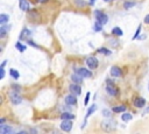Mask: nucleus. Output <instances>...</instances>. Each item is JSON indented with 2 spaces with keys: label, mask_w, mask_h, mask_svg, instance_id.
Masks as SVG:
<instances>
[{
  "label": "nucleus",
  "mask_w": 149,
  "mask_h": 134,
  "mask_svg": "<svg viewBox=\"0 0 149 134\" xmlns=\"http://www.w3.org/2000/svg\"><path fill=\"white\" fill-rule=\"evenodd\" d=\"M101 128L106 132H112L116 128V122L114 120H111V119H107V120H104L101 122Z\"/></svg>",
  "instance_id": "obj_1"
},
{
  "label": "nucleus",
  "mask_w": 149,
  "mask_h": 134,
  "mask_svg": "<svg viewBox=\"0 0 149 134\" xmlns=\"http://www.w3.org/2000/svg\"><path fill=\"white\" fill-rule=\"evenodd\" d=\"M8 97H9V100L12 101L13 105H19V104L22 101V97L19 94L17 91H14V90L10 91L9 94H8Z\"/></svg>",
  "instance_id": "obj_2"
},
{
  "label": "nucleus",
  "mask_w": 149,
  "mask_h": 134,
  "mask_svg": "<svg viewBox=\"0 0 149 134\" xmlns=\"http://www.w3.org/2000/svg\"><path fill=\"white\" fill-rule=\"evenodd\" d=\"M94 16H95V20H97V21H99L102 26H104V24H106V23H107V21H108V16H107L106 14L101 13L99 9L94 10Z\"/></svg>",
  "instance_id": "obj_3"
},
{
  "label": "nucleus",
  "mask_w": 149,
  "mask_h": 134,
  "mask_svg": "<svg viewBox=\"0 0 149 134\" xmlns=\"http://www.w3.org/2000/svg\"><path fill=\"white\" fill-rule=\"evenodd\" d=\"M86 64H87V66H88V69H91V70H93V69H97L98 68V65H99V62H98V59L95 58V57H87V59H86Z\"/></svg>",
  "instance_id": "obj_4"
},
{
  "label": "nucleus",
  "mask_w": 149,
  "mask_h": 134,
  "mask_svg": "<svg viewBox=\"0 0 149 134\" xmlns=\"http://www.w3.org/2000/svg\"><path fill=\"white\" fill-rule=\"evenodd\" d=\"M106 91H107V93H108L109 96H112V97H116V96L119 94V91H118V89L114 86V84H107V85H106Z\"/></svg>",
  "instance_id": "obj_5"
},
{
  "label": "nucleus",
  "mask_w": 149,
  "mask_h": 134,
  "mask_svg": "<svg viewBox=\"0 0 149 134\" xmlns=\"http://www.w3.org/2000/svg\"><path fill=\"white\" fill-rule=\"evenodd\" d=\"M61 129L64 131V132H70L72 129V121L68 120V119L63 120L62 124H61Z\"/></svg>",
  "instance_id": "obj_6"
},
{
  "label": "nucleus",
  "mask_w": 149,
  "mask_h": 134,
  "mask_svg": "<svg viewBox=\"0 0 149 134\" xmlns=\"http://www.w3.org/2000/svg\"><path fill=\"white\" fill-rule=\"evenodd\" d=\"M79 85H80V84H76V83L71 84V85L69 86V90H70V92H71L72 94L79 96V94L81 93V87H80Z\"/></svg>",
  "instance_id": "obj_7"
},
{
  "label": "nucleus",
  "mask_w": 149,
  "mask_h": 134,
  "mask_svg": "<svg viewBox=\"0 0 149 134\" xmlns=\"http://www.w3.org/2000/svg\"><path fill=\"white\" fill-rule=\"evenodd\" d=\"M77 73H79L83 78H90L92 76V72L88 70V69H85V68H79L77 69Z\"/></svg>",
  "instance_id": "obj_8"
},
{
  "label": "nucleus",
  "mask_w": 149,
  "mask_h": 134,
  "mask_svg": "<svg viewBox=\"0 0 149 134\" xmlns=\"http://www.w3.org/2000/svg\"><path fill=\"white\" fill-rule=\"evenodd\" d=\"M65 103L68 104V105H76L77 104V97H76V94H69V96H66L65 97Z\"/></svg>",
  "instance_id": "obj_9"
},
{
  "label": "nucleus",
  "mask_w": 149,
  "mask_h": 134,
  "mask_svg": "<svg viewBox=\"0 0 149 134\" xmlns=\"http://www.w3.org/2000/svg\"><path fill=\"white\" fill-rule=\"evenodd\" d=\"M109 72H111V75H112L113 77H121V75H122V72H121V69H120L119 66H116V65L112 66Z\"/></svg>",
  "instance_id": "obj_10"
},
{
  "label": "nucleus",
  "mask_w": 149,
  "mask_h": 134,
  "mask_svg": "<svg viewBox=\"0 0 149 134\" xmlns=\"http://www.w3.org/2000/svg\"><path fill=\"white\" fill-rule=\"evenodd\" d=\"M9 30H10V24H2L0 27V37H5Z\"/></svg>",
  "instance_id": "obj_11"
},
{
  "label": "nucleus",
  "mask_w": 149,
  "mask_h": 134,
  "mask_svg": "<svg viewBox=\"0 0 149 134\" xmlns=\"http://www.w3.org/2000/svg\"><path fill=\"white\" fill-rule=\"evenodd\" d=\"M144 105H146V100L141 97H139L134 100V106L137 107V108H142V107H144Z\"/></svg>",
  "instance_id": "obj_12"
},
{
  "label": "nucleus",
  "mask_w": 149,
  "mask_h": 134,
  "mask_svg": "<svg viewBox=\"0 0 149 134\" xmlns=\"http://www.w3.org/2000/svg\"><path fill=\"white\" fill-rule=\"evenodd\" d=\"M19 6H20L21 10L27 12L29 9V1L28 0H19Z\"/></svg>",
  "instance_id": "obj_13"
},
{
  "label": "nucleus",
  "mask_w": 149,
  "mask_h": 134,
  "mask_svg": "<svg viewBox=\"0 0 149 134\" xmlns=\"http://www.w3.org/2000/svg\"><path fill=\"white\" fill-rule=\"evenodd\" d=\"M71 80L73 82V83H76V84H81L83 83V77L79 75V73H73L72 76H71Z\"/></svg>",
  "instance_id": "obj_14"
},
{
  "label": "nucleus",
  "mask_w": 149,
  "mask_h": 134,
  "mask_svg": "<svg viewBox=\"0 0 149 134\" xmlns=\"http://www.w3.org/2000/svg\"><path fill=\"white\" fill-rule=\"evenodd\" d=\"M12 132H13V129H12L9 126H7V125L2 124V125L0 126V133H1V134H9V133H12Z\"/></svg>",
  "instance_id": "obj_15"
},
{
  "label": "nucleus",
  "mask_w": 149,
  "mask_h": 134,
  "mask_svg": "<svg viewBox=\"0 0 149 134\" xmlns=\"http://www.w3.org/2000/svg\"><path fill=\"white\" fill-rule=\"evenodd\" d=\"M61 119H62V120H65V119L72 120V119H74V115H73L72 113H70V112H63L62 115H61Z\"/></svg>",
  "instance_id": "obj_16"
},
{
  "label": "nucleus",
  "mask_w": 149,
  "mask_h": 134,
  "mask_svg": "<svg viewBox=\"0 0 149 134\" xmlns=\"http://www.w3.org/2000/svg\"><path fill=\"white\" fill-rule=\"evenodd\" d=\"M95 111H97V105H94V104H93V105H92V106H91V107L87 110V112H86V115H85V120H86L88 117H91V114H93Z\"/></svg>",
  "instance_id": "obj_17"
},
{
  "label": "nucleus",
  "mask_w": 149,
  "mask_h": 134,
  "mask_svg": "<svg viewBox=\"0 0 149 134\" xmlns=\"http://www.w3.org/2000/svg\"><path fill=\"white\" fill-rule=\"evenodd\" d=\"M112 111H113L114 113H123V112L126 111V106H123V105L115 106V107H113V108H112Z\"/></svg>",
  "instance_id": "obj_18"
},
{
  "label": "nucleus",
  "mask_w": 149,
  "mask_h": 134,
  "mask_svg": "<svg viewBox=\"0 0 149 134\" xmlns=\"http://www.w3.org/2000/svg\"><path fill=\"white\" fill-rule=\"evenodd\" d=\"M8 21H9V16H8L7 14L2 13V14L0 15V23H1V24H6Z\"/></svg>",
  "instance_id": "obj_19"
},
{
  "label": "nucleus",
  "mask_w": 149,
  "mask_h": 134,
  "mask_svg": "<svg viewBox=\"0 0 149 134\" xmlns=\"http://www.w3.org/2000/svg\"><path fill=\"white\" fill-rule=\"evenodd\" d=\"M9 75H10V77L14 78V79H19V78H20V73H19V71H16L15 69H10V70H9Z\"/></svg>",
  "instance_id": "obj_20"
},
{
  "label": "nucleus",
  "mask_w": 149,
  "mask_h": 134,
  "mask_svg": "<svg viewBox=\"0 0 149 134\" xmlns=\"http://www.w3.org/2000/svg\"><path fill=\"white\" fill-rule=\"evenodd\" d=\"M112 34H114V35H118V36H122L123 31H122V29H121L120 27H114V28L112 29Z\"/></svg>",
  "instance_id": "obj_21"
},
{
  "label": "nucleus",
  "mask_w": 149,
  "mask_h": 134,
  "mask_svg": "<svg viewBox=\"0 0 149 134\" xmlns=\"http://www.w3.org/2000/svg\"><path fill=\"white\" fill-rule=\"evenodd\" d=\"M134 6H135V2H134L133 0H128V1H126V2L123 3V7H125L126 9H129V8L134 7Z\"/></svg>",
  "instance_id": "obj_22"
},
{
  "label": "nucleus",
  "mask_w": 149,
  "mask_h": 134,
  "mask_svg": "<svg viewBox=\"0 0 149 134\" xmlns=\"http://www.w3.org/2000/svg\"><path fill=\"white\" fill-rule=\"evenodd\" d=\"M15 47H16V49H19V51H20V52H23V51L27 49V47H26V45H23V44H22L20 41H19V42H16Z\"/></svg>",
  "instance_id": "obj_23"
},
{
  "label": "nucleus",
  "mask_w": 149,
  "mask_h": 134,
  "mask_svg": "<svg viewBox=\"0 0 149 134\" xmlns=\"http://www.w3.org/2000/svg\"><path fill=\"white\" fill-rule=\"evenodd\" d=\"M132 118H133V115L130 114V113H122V115H121V119L123 120V121H129V120H132Z\"/></svg>",
  "instance_id": "obj_24"
},
{
  "label": "nucleus",
  "mask_w": 149,
  "mask_h": 134,
  "mask_svg": "<svg viewBox=\"0 0 149 134\" xmlns=\"http://www.w3.org/2000/svg\"><path fill=\"white\" fill-rule=\"evenodd\" d=\"M101 28H102V24H101L99 21H97V20H95L94 26H93V29H94L95 31H100V30H101Z\"/></svg>",
  "instance_id": "obj_25"
},
{
  "label": "nucleus",
  "mask_w": 149,
  "mask_h": 134,
  "mask_svg": "<svg viewBox=\"0 0 149 134\" xmlns=\"http://www.w3.org/2000/svg\"><path fill=\"white\" fill-rule=\"evenodd\" d=\"M113 112V111H112ZM112 112L109 111V110H107V108H104L102 111H101V114L104 115V117H106V118H109L111 115H112Z\"/></svg>",
  "instance_id": "obj_26"
},
{
  "label": "nucleus",
  "mask_w": 149,
  "mask_h": 134,
  "mask_svg": "<svg viewBox=\"0 0 149 134\" xmlns=\"http://www.w3.org/2000/svg\"><path fill=\"white\" fill-rule=\"evenodd\" d=\"M98 51H99L100 54H104V55H107V56L112 54V51H111V50H108V49H106V48H100Z\"/></svg>",
  "instance_id": "obj_27"
},
{
  "label": "nucleus",
  "mask_w": 149,
  "mask_h": 134,
  "mask_svg": "<svg viewBox=\"0 0 149 134\" xmlns=\"http://www.w3.org/2000/svg\"><path fill=\"white\" fill-rule=\"evenodd\" d=\"M141 29H142V26H141V24H139V26H137V28H136L135 35L133 36V40H135V38H137V37H139V35H140V33H141Z\"/></svg>",
  "instance_id": "obj_28"
},
{
  "label": "nucleus",
  "mask_w": 149,
  "mask_h": 134,
  "mask_svg": "<svg viewBox=\"0 0 149 134\" xmlns=\"http://www.w3.org/2000/svg\"><path fill=\"white\" fill-rule=\"evenodd\" d=\"M74 2H76L77 6H79V7H84V6L86 5V2H85L84 0H74Z\"/></svg>",
  "instance_id": "obj_29"
},
{
  "label": "nucleus",
  "mask_w": 149,
  "mask_h": 134,
  "mask_svg": "<svg viewBox=\"0 0 149 134\" xmlns=\"http://www.w3.org/2000/svg\"><path fill=\"white\" fill-rule=\"evenodd\" d=\"M90 94H91L90 92H87V93H86V97H85V101H84V105H85V106H86V105H87V103H88V99H90Z\"/></svg>",
  "instance_id": "obj_30"
},
{
  "label": "nucleus",
  "mask_w": 149,
  "mask_h": 134,
  "mask_svg": "<svg viewBox=\"0 0 149 134\" xmlns=\"http://www.w3.org/2000/svg\"><path fill=\"white\" fill-rule=\"evenodd\" d=\"M0 71H1V76H0V79H2L5 77V69L3 68H0Z\"/></svg>",
  "instance_id": "obj_31"
},
{
  "label": "nucleus",
  "mask_w": 149,
  "mask_h": 134,
  "mask_svg": "<svg viewBox=\"0 0 149 134\" xmlns=\"http://www.w3.org/2000/svg\"><path fill=\"white\" fill-rule=\"evenodd\" d=\"M144 23H147V24H149V14H147L146 16H144Z\"/></svg>",
  "instance_id": "obj_32"
},
{
  "label": "nucleus",
  "mask_w": 149,
  "mask_h": 134,
  "mask_svg": "<svg viewBox=\"0 0 149 134\" xmlns=\"http://www.w3.org/2000/svg\"><path fill=\"white\" fill-rule=\"evenodd\" d=\"M115 41H116V40H111V41H109L111 45L113 44V47H116V45H118V42H115Z\"/></svg>",
  "instance_id": "obj_33"
},
{
  "label": "nucleus",
  "mask_w": 149,
  "mask_h": 134,
  "mask_svg": "<svg viewBox=\"0 0 149 134\" xmlns=\"http://www.w3.org/2000/svg\"><path fill=\"white\" fill-rule=\"evenodd\" d=\"M13 90H14V91L20 92V90H21V89H20V86H19V85H13Z\"/></svg>",
  "instance_id": "obj_34"
},
{
  "label": "nucleus",
  "mask_w": 149,
  "mask_h": 134,
  "mask_svg": "<svg viewBox=\"0 0 149 134\" xmlns=\"http://www.w3.org/2000/svg\"><path fill=\"white\" fill-rule=\"evenodd\" d=\"M94 2H95V0H90V1H88V5L92 6V5H94Z\"/></svg>",
  "instance_id": "obj_35"
},
{
  "label": "nucleus",
  "mask_w": 149,
  "mask_h": 134,
  "mask_svg": "<svg viewBox=\"0 0 149 134\" xmlns=\"http://www.w3.org/2000/svg\"><path fill=\"white\" fill-rule=\"evenodd\" d=\"M6 63H7V61H3V62H2V64H1V66H0V68H5V65H6Z\"/></svg>",
  "instance_id": "obj_36"
},
{
  "label": "nucleus",
  "mask_w": 149,
  "mask_h": 134,
  "mask_svg": "<svg viewBox=\"0 0 149 134\" xmlns=\"http://www.w3.org/2000/svg\"><path fill=\"white\" fill-rule=\"evenodd\" d=\"M2 124H5V119H3V118L0 119V125H2Z\"/></svg>",
  "instance_id": "obj_37"
},
{
  "label": "nucleus",
  "mask_w": 149,
  "mask_h": 134,
  "mask_svg": "<svg viewBox=\"0 0 149 134\" xmlns=\"http://www.w3.org/2000/svg\"><path fill=\"white\" fill-rule=\"evenodd\" d=\"M148 112H149V107H148V108H147V110H146V111L142 113V115H144V114H146V113H148Z\"/></svg>",
  "instance_id": "obj_38"
},
{
  "label": "nucleus",
  "mask_w": 149,
  "mask_h": 134,
  "mask_svg": "<svg viewBox=\"0 0 149 134\" xmlns=\"http://www.w3.org/2000/svg\"><path fill=\"white\" fill-rule=\"evenodd\" d=\"M37 1H38V2H41V3H44V2H47L48 0H37Z\"/></svg>",
  "instance_id": "obj_39"
},
{
  "label": "nucleus",
  "mask_w": 149,
  "mask_h": 134,
  "mask_svg": "<svg viewBox=\"0 0 149 134\" xmlns=\"http://www.w3.org/2000/svg\"><path fill=\"white\" fill-rule=\"evenodd\" d=\"M148 90H149V83H148Z\"/></svg>",
  "instance_id": "obj_40"
},
{
  "label": "nucleus",
  "mask_w": 149,
  "mask_h": 134,
  "mask_svg": "<svg viewBox=\"0 0 149 134\" xmlns=\"http://www.w3.org/2000/svg\"><path fill=\"white\" fill-rule=\"evenodd\" d=\"M105 1H108V0H105Z\"/></svg>",
  "instance_id": "obj_41"
}]
</instances>
